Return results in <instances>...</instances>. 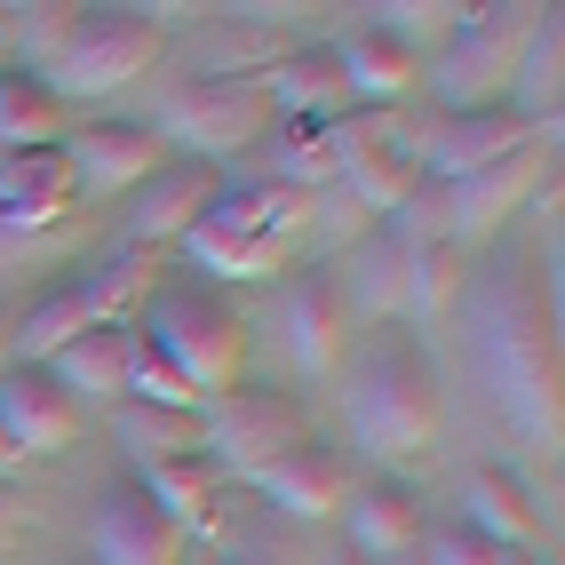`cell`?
Returning <instances> with one entry per match:
<instances>
[{"mask_svg": "<svg viewBox=\"0 0 565 565\" xmlns=\"http://www.w3.org/2000/svg\"><path fill=\"white\" fill-rule=\"evenodd\" d=\"M0 438L17 462H49L81 438V398H64L49 366H0Z\"/></svg>", "mask_w": 565, "mask_h": 565, "instance_id": "cell-12", "label": "cell"}, {"mask_svg": "<svg viewBox=\"0 0 565 565\" xmlns=\"http://www.w3.org/2000/svg\"><path fill=\"white\" fill-rule=\"evenodd\" d=\"M502 565H525V557H518V550H510V557H502Z\"/></svg>", "mask_w": 565, "mask_h": 565, "instance_id": "cell-38", "label": "cell"}, {"mask_svg": "<svg viewBox=\"0 0 565 565\" xmlns=\"http://www.w3.org/2000/svg\"><path fill=\"white\" fill-rule=\"evenodd\" d=\"M398 311L406 319H438L446 303H455V287H462V255L455 247H398Z\"/></svg>", "mask_w": 565, "mask_h": 565, "instance_id": "cell-29", "label": "cell"}, {"mask_svg": "<svg viewBox=\"0 0 565 565\" xmlns=\"http://www.w3.org/2000/svg\"><path fill=\"white\" fill-rule=\"evenodd\" d=\"M9 525H17V494L0 486V542H9Z\"/></svg>", "mask_w": 565, "mask_h": 565, "instance_id": "cell-35", "label": "cell"}, {"mask_svg": "<svg viewBox=\"0 0 565 565\" xmlns=\"http://www.w3.org/2000/svg\"><path fill=\"white\" fill-rule=\"evenodd\" d=\"M17 478H24V462H17V446L0 438V486H17Z\"/></svg>", "mask_w": 565, "mask_h": 565, "instance_id": "cell-34", "label": "cell"}, {"mask_svg": "<svg viewBox=\"0 0 565 565\" xmlns=\"http://www.w3.org/2000/svg\"><path fill=\"white\" fill-rule=\"evenodd\" d=\"M334 136V175L359 192V215H391L423 168H414V128H398L391 111H359V120H327Z\"/></svg>", "mask_w": 565, "mask_h": 565, "instance_id": "cell-8", "label": "cell"}, {"mask_svg": "<svg viewBox=\"0 0 565 565\" xmlns=\"http://www.w3.org/2000/svg\"><path fill=\"white\" fill-rule=\"evenodd\" d=\"M128 271H104V279H81V287H56V295H41L17 327H9V359L17 366H49L64 343H81L88 327H111V311L128 303Z\"/></svg>", "mask_w": 565, "mask_h": 565, "instance_id": "cell-11", "label": "cell"}, {"mask_svg": "<svg viewBox=\"0 0 565 565\" xmlns=\"http://www.w3.org/2000/svg\"><path fill=\"white\" fill-rule=\"evenodd\" d=\"M263 128H271V104H263V88H255V81H223V72H207V81H183V88L160 104V120H152V136L192 143L200 168L223 160V152H247V143H263Z\"/></svg>", "mask_w": 565, "mask_h": 565, "instance_id": "cell-7", "label": "cell"}, {"mask_svg": "<svg viewBox=\"0 0 565 565\" xmlns=\"http://www.w3.org/2000/svg\"><path fill=\"white\" fill-rule=\"evenodd\" d=\"M64 128V104L49 96V81H0V160L9 152H41Z\"/></svg>", "mask_w": 565, "mask_h": 565, "instance_id": "cell-28", "label": "cell"}, {"mask_svg": "<svg viewBox=\"0 0 565 565\" xmlns=\"http://www.w3.org/2000/svg\"><path fill=\"white\" fill-rule=\"evenodd\" d=\"M136 486L152 494V510L175 525V534H192V525H207V518H215V486H223V470H215L207 455H183V462H152V470H136Z\"/></svg>", "mask_w": 565, "mask_h": 565, "instance_id": "cell-24", "label": "cell"}, {"mask_svg": "<svg viewBox=\"0 0 565 565\" xmlns=\"http://www.w3.org/2000/svg\"><path fill=\"white\" fill-rule=\"evenodd\" d=\"M334 565H359V557H334Z\"/></svg>", "mask_w": 565, "mask_h": 565, "instance_id": "cell-39", "label": "cell"}, {"mask_svg": "<svg viewBox=\"0 0 565 565\" xmlns=\"http://www.w3.org/2000/svg\"><path fill=\"white\" fill-rule=\"evenodd\" d=\"M88 550L96 565H183V534L152 510V494L128 478L88 510Z\"/></svg>", "mask_w": 565, "mask_h": 565, "instance_id": "cell-13", "label": "cell"}, {"mask_svg": "<svg viewBox=\"0 0 565 565\" xmlns=\"http://www.w3.org/2000/svg\"><path fill=\"white\" fill-rule=\"evenodd\" d=\"M0 64H9V49H0Z\"/></svg>", "mask_w": 565, "mask_h": 565, "instance_id": "cell-40", "label": "cell"}, {"mask_svg": "<svg viewBox=\"0 0 565 565\" xmlns=\"http://www.w3.org/2000/svg\"><path fill=\"white\" fill-rule=\"evenodd\" d=\"M143 343H152L207 406L232 391L239 366H247V327L200 287H160L152 303H143Z\"/></svg>", "mask_w": 565, "mask_h": 565, "instance_id": "cell-4", "label": "cell"}, {"mask_svg": "<svg viewBox=\"0 0 565 565\" xmlns=\"http://www.w3.org/2000/svg\"><path fill=\"white\" fill-rule=\"evenodd\" d=\"M534 136L542 128H525L510 104H494V111H438L430 128H414V168H423L430 183H462L478 168H502L518 152H534Z\"/></svg>", "mask_w": 565, "mask_h": 565, "instance_id": "cell-9", "label": "cell"}, {"mask_svg": "<svg viewBox=\"0 0 565 565\" xmlns=\"http://www.w3.org/2000/svg\"><path fill=\"white\" fill-rule=\"evenodd\" d=\"M255 494L271 502V510H287V518H334L351 502V462L343 455H327V446H287L279 462H263L255 470Z\"/></svg>", "mask_w": 565, "mask_h": 565, "instance_id": "cell-16", "label": "cell"}, {"mask_svg": "<svg viewBox=\"0 0 565 565\" xmlns=\"http://www.w3.org/2000/svg\"><path fill=\"white\" fill-rule=\"evenodd\" d=\"M534 175H542V152H518V160H502V168H478V175H462V183H446V239H455V255L478 247L510 207H525Z\"/></svg>", "mask_w": 565, "mask_h": 565, "instance_id": "cell-17", "label": "cell"}, {"mask_svg": "<svg viewBox=\"0 0 565 565\" xmlns=\"http://www.w3.org/2000/svg\"><path fill=\"white\" fill-rule=\"evenodd\" d=\"M128 343L136 334L111 319V327H88L81 343H64L56 359H49V374H56V391L64 398H120L128 391Z\"/></svg>", "mask_w": 565, "mask_h": 565, "instance_id": "cell-23", "label": "cell"}, {"mask_svg": "<svg viewBox=\"0 0 565 565\" xmlns=\"http://www.w3.org/2000/svg\"><path fill=\"white\" fill-rule=\"evenodd\" d=\"M0 366H9V327H0Z\"/></svg>", "mask_w": 565, "mask_h": 565, "instance_id": "cell-37", "label": "cell"}, {"mask_svg": "<svg viewBox=\"0 0 565 565\" xmlns=\"http://www.w3.org/2000/svg\"><path fill=\"white\" fill-rule=\"evenodd\" d=\"M81 183H72L64 143H41V152H9L0 160V232H41V223H64Z\"/></svg>", "mask_w": 565, "mask_h": 565, "instance_id": "cell-15", "label": "cell"}, {"mask_svg": "<svg viewBox=\"0 0 565 565\" xmlns=\"http://www.w3.org/2000/svg\"><path fill=\"white\" fill-rule=\"evenodd\" d=\"M271 168H279L271 183H287V192H311V183H327V175H334V136H327V120H319V128H311V120L287 128V143L271 152Z\"/></svg>", "mask_w": 565, "mask_h": 565, "instance_id": "cell-32", "label": "cell"}, {"mask_svg": "<svg viewBox=\"0 0 565 565\" xmlns=\"http://www.w3.org/2000/svg\"><path fill=\"white\" fill-rule=\"evenodd\" d=\"M223 192L215 183V168H200V160H183V168H152L136 183V207H128V239H143V247H160V239H183L192 223L207 215V200Z\"/></svg>", "mask_w": 565, "mask_h": 565, "instance_id": "cell-18", "label": "cell"}, {"mask_svg": "<svg viewBox=\"0 0 565 565\" xmlns=\"http://www.w3.org/2000/svg\"><path fill=\"white\" fill-rule=\"evenodd\" d=\"M557 41H565V24H557V9H542L534 17V32H525V49H518V72H510V88H518V120L525 128H557Z\"/></svg>", "mask_w": 565, "mask_h": 565, "instance_id": "cell-26", "label": "cell"}, {"mask_svg": "<svg viewBox=\"0 0 565 565\" xmlns=\"http://www.w3.org/2000/svg\"><path fill=\"white\" fill-rule=\"evenodd\" d=\"M319 223L311 192H287V183H239V192H215L207 215L183 232L200 271L215 279H271L279 263L303 247V232Z\"/></svg>", "mask_w": 565, "mask_h": 565, "instance_id": "cell-2", "label": "cell"}, {"mask_svg": "<svg viewBox=\"0 0 565 565\" xmlns=\"http://www.w3.org/2000/svg\"><path fill=\"white\" fill-rule=\"evenodd\" d=\"M263 104H271V120L287 111V120H334L351 96H343V64H334V49H295V56H279L271 72H263Z\"/></svg>", "mask_w": 565, "mask_h": 565, "instance_id": "cell-22", "label": "cell"}, {"mask_svg": "<svg viewBox=\"0 0 565 565\" xmlns=\"http://www.w3.org/2000/svg\"><path fill=\"white\" fill-rule=\"evenodd\" d=\"M374 17V32H391V41H406V49H423V41H446L470 9H455V0H383V9H366Z\"/></svg>", "mask_w": 565, "mask_h": 565, "instance_id": "cell-31", "label": "cell"}, {"mask_svg": "<svg viewBox=\"0 0 565 565\" xmlns=\"http://www.w3.org/2000/svg\"><path fill=\"white\" fill-rule=\"evenodd\" d=\"M334 64H343V96L374 104V111H391L414 81H423V49H406V41H391V32H374V24H359L351 41L334 49Z\"/></svg>", "mask_w": 565, "mask_h": 565, "instance_id": "cell-20", "label": "cell"}, {"mask_svg": "<svg viewBox=\"0 0 565 565\" xmlns=\"http://www.w3.org/2000/svg\"><path fill=\"white\" fill-rule=\"evenodd\" d=\"M128 391H136V406H168V414H207V398L192 391V383H183V374L152 351V343H143V334H136V343H128Z\"/></svg>", "mask_w": 565, "mask_h": 565, "instance_id": "cell-30", "label": "cell"}, {"mask_svg": "<svg viewBox=\"0 0 565 565\" xmlns=\"http://www.w3.org/2000/svg\"><path fill=\"white\" fill-rule=\"evenodd\" d=\"M160 56V24L143 9H72V32L49 56V96H111L143 81Z\"/></svg>", "mask_w": 565, "mask_h": 565, "instance_id": "cell-5", "label": "cell"}, {"mask_svg": "<svg viewBox=\"0 0 565 565\" xmlns=\"http://www.w3.org/2000/svg\"><path fill=\"white\" fill-rule=\"evenodd\" d=\"M462 295V334H470V366L510 414V430L525 446H557V319L542 303V287L525 279V263H486L470 271Z\"/></svg>", "mask_w": 565, "mask_h": 565, "instance_id": "cell-1", "label": "cell"}, {"mask_svg": "<svg viewBox=\"0 0 565 565\" xmlns=\"http://www.w3.org/2000/svg\"><path fill=\"white\" fill-rule=\"evenodd\" d=\"M343 334H351V303H343V287H334V271H295L287 303H279L287 359L303 366V374H327L334 351H343Z\"/></svg>", "mask_w": 565, "mask_h": 565, "instance_id": "cell-14", "label": "cell"}, {"mask_svg": "<svg viewBox=\"0 0 565 565\" xmlns=\"http://www.w3.org/2000/svg\"><path fill=\"white\" fill-rule=\"evenodd\" d=\"M510 550H494L486 534H470V525H446V534H430L423 565H502Z\"/></svg>", "mask_w": 565, "mask_h": 565, "instance_id": "cell-33", "label": "cell"}, {"mask_svg": "<svg viewBox=\"0 0 565 565\" xmlns=\"http://www.w3.org/2000/svg\"><path fill=\"white\" fill-rule=\"evenodd\" d=\"M343 414H351L359 455H374V462H414V455L438 438V374H430V359L414 351L406 334H383V343L359 359Z\"/></svg>", "mask_w": 565, "mask_h": 565, "instance_id": "cell-3", "label": "cell"}, {"mask_svg": "<svg viewBox=\"0 0 565 565\" xmlns=\"http://www.w3.org/2000/svg\"><path fill=\"white\" fill-rule=\"evenodd\" d=\"M534 17L542 9H525V0H510V9H470L455 32H446L430 96L446 111H494V96L510 88V72H518V49H525V32H534Z\"/></svg>", "mask_w": 565, "mask_h": 565, "instance_id": "cell-6", "label": "cell"}, {"mask_svg": "<svg viewBox=\"0 0 565 565\" xmlns=\"http://www.w3.org/2000/svg\"><path fill=\"white\" fill-rule=\"evenodd\" d=\"M120 446L136 455V470L152 462H183V455H207V414H168V406H120Z\"/></svg>", "mask_w": 565, "mask_h": 565, "instance_id": "cell-25", "label": "cell"}, {"mask_svg": "<svg viewBox=\"0 0 565 565\" xmlns=\"http://www.w3.org/2000/svg\"><path fill=\"white\" fill-rule=\"evenodd\" d=\"M462 510H470V534H486L494 550H518L525 534H534V502H525L518 478H502V470H478L462 486Z\"/></svg>", "mask_w": 565, "mask_h": 565, "instance_id": "cell-27", "label": "cell"}, {"mask_svg": "<svg viewBox=\"0 0 565 565\" xmlns=\"http://www.w3.org/2000/svg\"><path fill=\"white\" fill-rule=\"evenodd\" d=\"M287 446H303V406L279 398V391H223L207 414V462L255 478L263 462H279Z\"/></svg>", "mask_w": 565, "mask_h": 565, "instance_id": "cell-10", "label": "cell"}, {"mask_svg": "<svg viewBox=\"0 0 565 565\" xmlns=\"http://www.w3.org/2000/svg\"><path fill=\"white\" fill-rule=\"evenodd\" d=\"M64 160H72L81 200L88 192H136V183L160 168V143H152V128H88V136L64 143Z\"/></svg>", "mask_w": 565, "mask_h": 565, "instance_id": "cell-21", "label": "cell"}, {"mask_svg": "<svg viewBox=\"0 0 565 565\" xmlns=\"http://www.w3.org/2000/svg\"><path fill=\"white\" fill-rule=\"evenodd\" d=\"M383 565H423V557H414V550H406V557H383Z\"/></svg>", "mask_w": 565, "mask_h": 565, "instance_id": "cell-36", "label": "cell"}, {"mask_svg": "<svg viewBox=\"0 0 565 565\" xmlns=\"http://www.w3.org/2000/svg\"><path fill=\"white\" fill-rule=\"evenodd\" d=\"M334 518H343V534H351L343 557H359V565L406 557L414 542H423V502H414L406 486H359V494L334 510Z\"/></svg>", "mask_w": 565, "mask_h": 565, "instance_id": "cell-19", "label": "cell"}]
</instances>
